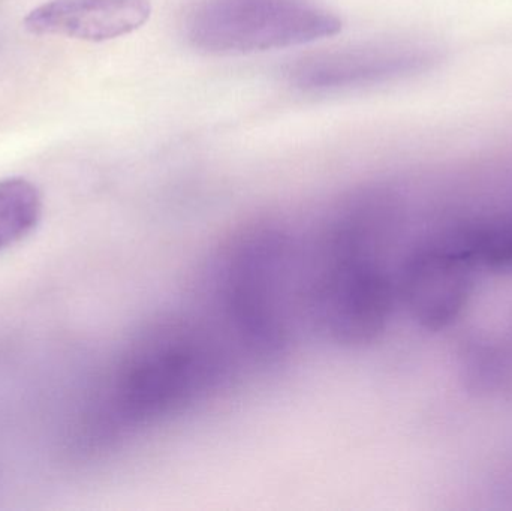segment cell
I'll use <instances>...</instances> for the list:
<instances>
[{
	"instance_id": "1",
	"label": "cell",
	"mask_w": 512,
	"mask_h": 511,
	"mask_svg": "<svg viewBox=\"0 0 512 511\" xmlns=\"http://www.w3.org/2000/svg\"><path fill=\"white\" fill-rule=\"evenodd\" d=\"M243 368L251 363L210 309L159 318L120 357L104 423L119 434L162 425L224 390Z\"/></svg>"
},
{
	"instance_id": "2",
	"label": "cell",
	"mask_w": 512,
	"mask_h": 511,
	"mask_svg": "<svg viewBox=\"0 0 512 511\" xmlns=\"http://www.w3.org/2000/svg\"><path fill=\"white\" fill-rule=\"evenodd\" d=\"M390 245L385 188L357 192L328 222L304 297L334 344L363 347L387 330L396 311Z\"/></svg>"
},
{
	"instance_id": "3",
	"label": "cell",
	"mask_w": 512,
	"mask_h": 511,
	"mask_svg": "<svg viewBox=\"0 0 512 511\" xmlns=\"http://www.w3.org/2000/svg\"><path fill=\"white\" fill-rule=\"evenodd\" d=\"M291 248L283 228L258 222L234 234L216 263L209 308L254 368L279 362L291 344Z\"/></svg>"
},
{
	"instance_id": "4",
	"label": "cell",
	"mask_w": 512,
	"mask_h": 511,
	"mask_svg": "<svg viewBox=\"0 0 512 511\" xmlns=\"http://www.w3.org/2000/svg\"><path fill=\"white\" fill-rule=\"evenodd\" d=\"M336 12L315 0H201L186 18L189 44L242 56L321 41L342 32Z\"/></svg>"
},
{
	"instance_id": "5",
	"label": "cell",
	"mask_w": 512,
	"mask_h": 511,
	"mask_svg": "<svg viewBox=\"0 0 512 511\" xmlns=\"http://www.w3.org/2000/svg\"><path fill=\"white\" fill-rule=\"evenodd\" d=\"M444 59V51L427 42H373L304 57L285 69V78L306 95H336L411 80Z\"/></svg>"
},
{
	"instance_id": "6",
	"label": "cell",
	"mask_w": 512,
	"mask_h": 511,
	"mask_svg": "<svg viewBox=\"0 0 512 511\" xmlns=\"http://www.w3.org/2000/svg\"><path fill=\"white\" fill-rule=\"evenodd\" d=\"M152 15L150 0H48L24 18L33 35L104 42L129 35Z\"/></svg>"
},
{
	"instance_id": "7",
	"label": "cell",
	"mask_w": 512,
	"mask_h": 511,
	"mask_svg": "<svg viewBox=\"0 0 512 511\" xmlns=\"http://www.w3.org/2000/svg\"><path fill=\"white\" fill-rule=\"evenodd\" d=\"M42 215L38 188L23 177L0 180V251L29 236Z\"/></svg>"
},
{
	"instance_id": "8",
	"label": "cell",
	"mask_w": 512,
	"mask_h": 511,
	"mask_svg": "<svg viewBox=\"0 0 512 511\" xmlns=\"http://www.w3.org/2000/svg\"><path fill=\"white\" fill-rule=\"evenodd\" d=\"M396 201H397V195H396ZM394 216H396V210H394ZM393 233H394V222H393ZM393 239V237H391Z\"/></svg>"
}]
</instances>
